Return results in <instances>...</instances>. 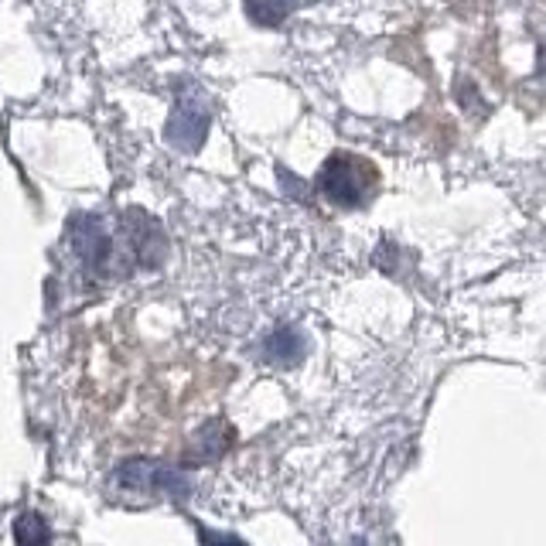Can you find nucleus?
Here are the masks:
<instances>
[{
  "instance_id": "obj_1",
  "label": "nucleus",
  "mask_w": 546,
  "mask_h": 546,
  "mask_svg": "<svg viewBox=\"0 0 546 546\" xmlns=\"http://www.w3.org/2000/svg\"><path fill=\"white\" fill-rule=\"evenodd\" d=\"M379 175L366 157L355 154H332L318 175V188L328 202L342 205V209H362L372 195H376Z\"/></svg>"
},
{
  "instance_id": "obj_2",
  "label": "nucleus",
  "mask_w": 546,
  "mask_h": 546,
  "mask_svg": "<svg viewBox=\"0 0 546 546\" xmlns=\"http://www.w3.org/2000/svg\"><path fill=\"white\" fill-rule=\"evenodd\" d=\"M164 134H168V140L178 147V151H198L205 134H209V110H205L202 99L195 93L181 96V103L175 106V113H171L168 127H164Z\"/></svg>"
},
{
  "instance_id": "obj_3",
  "label": "nucleus",
  "mask_w": 546,
  "mask_h": 546,
  "mask_svg": "<svg viewBox=\"0 0 546 546\" xmlns=\"http://www.w3.org/2000/svg\"><path fill=\"white\" fill-rule=\"evenodd\" d=\"M120 482H127L134 492H164V495H185L188 482L171 468H161V465H151V461H134L120 471Z\"/></svg>"
},
{
  "instance_id": "obj_4",
  "label": "nucleus",
  "mask_w": 546,
  "mask_h": 546,
  "mask_svg": "<svg viewBox=\"0 0 546 546\" xmlns=\"http://www.w3.org/2000/svg\"><path fill=\"white\" fill-rule=\"evenodd\" d=\"M304 349H308V338L297 332V328H277V332L267 338V345H263L267 359L284 362V366H291V362L301 359Z\"/></svg>"
},
{
  "instance_id": "obj_5",
  "label": "nucleus",
  "mask_w": 546,
  "mask_h": 546,
  "mask_svg": "<svg viewBox=\"0 0 546 546\" xmlns=\"http://www.w3.org/2000/svg\"><path fill=\"white\" fill-rule=\"evenodd\" d=\"M14 536H18L21 543L48 540V529L41 526V519H38V516H24V519H18V526H14Z\"/></svg>"
}]
</instances>
